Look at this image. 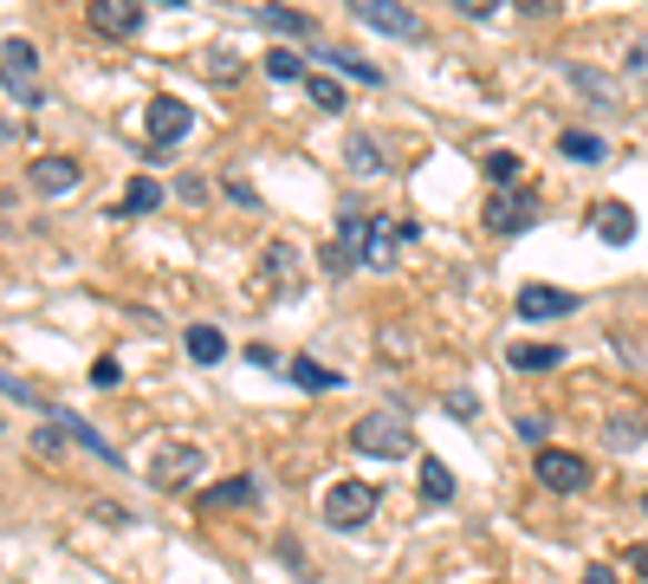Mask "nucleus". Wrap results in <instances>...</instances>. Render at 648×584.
<instances>
[{
	"label": "nucleus",
	"mask_w": 648,
	"mask_h": 584,
	"mask_svg": "<svg viewBox=\"0 0 648 584\" xmlns=\"http://www.w3.org/2000/svg\"><path fill=\"white\" fill-rule=\"evenodd\" d=\"M350 448L370 455V462H409L416 455V428L402 409H370L363 423L350 428Z\"/></svg>",
	"instance_id": "nucleus-1"
},
{
	"label": "nucleus",
	"mask_w": 648,
	"mask_h": 584,
	"mask_svg": "<svg viewBox=\"0 0 648 584\" xmlns=\"http://www.w3.org/2000/svg\"><path fill=\"white\" fill-rule=\"evenodd\" d=\"M0 85H7V98H20L27 111L46 98V91H39V46L33 39H20V33L0 39Z\"/></svg>",
	"instance_id": "nucleus-2"
},
{
	"label": "nucleus",
	"mask_w": 648,
	"mask_h": 584,
	"mask_svg": "<svg viewBox=\"0 0 648 584\" xmlns=\"http://www.w3.org/2000/svg\"><path fill=\"white\" fill-rule=\"evenodd\" d=\"M208 467V455L195 448V442H156V455H150V487L156 494H182L195 474Z\"/></svg>",
	"instance_id": "nucleus-3"
},
{
	"label": "nucleus",
	"mask_w": 648,
	"mask_h": 584,
	"mask_svg": "<svg viewBox=\"0 0 648 584\" xmlns=\"http://www.w3.org/2000/svg\"><path fill=\"white\" fill-rule=\"evenodd\" d=\"M377 501L382 494L370 481H338V487L325 494V526H331V533H357V526H370Z\"/></svg>",
	"instance_id": "nucleus-4"
},
{
	"label": "nucleus",
	"mask_w": 648,
	"mask_h": 584,
	"mask_svg": "<svg viewBox=\"0 0 648 584\" xmlns=\"http://www.w3.org/2000/svg\"><path fill=\"white\" fill-rule=\"evenodd\" d=\"M532 474H538V487H551V494H584L590 481H597V467L584 462V455H571V448H538L532 455Z\"/></svg>",
	"instance_id": "nucleus-5"
},
{
	"label": "nucleus",
	"mask_w": 648,
	"mask_h": 584,
	"mask_svg": "<svg viewBox=\"0 0 648 584\" xmlns=\"http://www.w3.org/2000/svg\"><path fill=\"white\" fill-rule=\"evenodd\" d=\"M363 27H377V33H389V39H421L428 27H421V13L416 7H402V0H343Z\"/></svg>",
	"instance_id": "nucleus-6"
},
{
	"label": "nucleus",
	"mask_w": 648,
	"mask_h": 584,
	"mask_svg": "<svg viewBox=\"0 0 648 584\" xmlns=\"http://www.w3.org/2000/svg\"><path fill=\"white\" fill-rule=\"evenodd\" d=\"M421 240V228L416 221H370V240H363V267H377V273H389L409 247Z\"/></svg>",
	"instance_id": "nucleus-7"
},
{
	"label": "nucleus",
	"mask_w": 648,
	"mask_h": 584,
	"mask_svg": "<svg viewBox=\"0 0 648 584\" xmlns=\"http://www.w3.org/2000/svg\"><path fill=\"white\" fill-rule=\"evenodd\" d=\"M195 111L182 105V98H150V111H143V130H150V156L156 150H176L182 137H189Z\"/></svg>",
	"instance_id": "nucleus-8"
},
{
	"label": "nucleus",
	"mask_w": 648,
	"mask_h": 584,
	"mask_svg": "<svg viewBox=\"0 0 648 584\" xmlns=\"http://www.w3.org/2000/svg\"><path fill=\"white\" fill-rule=\"evenodd\" d=\"M512 306H519V318H538V325H545V318H571L584 299H577V293H565V286H545V279H532V286H519V299H512Z\"/></svg>",
	"instance_id": "nucleus-9"
},
{
	"label": "nucleus",
	"mask_w": 648,
	"mask_h": 584,
	"mask_svg": "<svg viewBox=\"0 0 648 584\" xmlns=\"http://www.w3.org/2000/svg\"><path fill=\"white\" fill-rule=\"evenodd\" d=\"M84 20H91V33H104V39H137V27H143L137 0H91Z\"/></svg>",
	"instance_id": "nucleus-10"
},
{
	"label": "nucleus",
	"mask_w": 648,
	"mask_h": 584,
	"mask_svg": "<svg viewBox=\"0 0 648 584\" xmlns=\"http://www.w3.org/2000/svg\"><path fill=\"white\" fill-rule=\"evenodd\" d=\"M532 221H538L532 195H494V201H487V228L494 234H526Z\"/></svg>",
	"instance_id": "nucleus-11"
},
{
	"label": "nucleus",
	"mask_w": 648,
	"mask_h": 584,
	"mask_svg": "<svg viewBox=\"0 0 648 584\" xmlns=\"http://www.w3.org/2000/svg\"><path fill=\"white\" fill-rule=\"evenodd\" d=\"M78 169L72 156H33V169H27V182H33V195H66V189H78Z\"/></svg>",
	"instance_id": "nucleus-12"
},
{
	"label": "nucleus",
	"mask_w": 648,
	"mask_h": 584,
	"mask_svg": "<svg viewBox=\"0 0 648 584\" xmlns=\"http://www.w3.org/2000/svg\"><path fill=\"white\" fill-rule=\"evenodd\" d=\"M565 78H571V91H584L597 111H622V85H616L610 72H597V66H565Z\"/></svg>",
	"instance_id": "nucleus-13"
},
{
	"label": "nucleus",
	"mask_w": 648,
	"mask_h": 584,
	"mask_svg": "<svg viewBox=\"0 0 648 584\" xmlns=\"http://www.w3.org/2000/svg\"><path fill=\"white\" fill-rule=\"evenodd\" d=\"M260 501V481L253 474H233V481H215L201 501H195V513H228V506H253Z\"/></svg>",
	"instance_id": "nucleus-14"
},
{
	"label": "nucleus",
	"mask_w": 648,
	"mask_h": 584,
	"mask_svg": "<svg viewBox=\"0 0 648 584\" xmlns=\"http://www.w3.org/2000/svg\"><path fill=\"white\" fill-rule=\"evenodd\" d=\"M590 228H597V240H610V247H629V240H636V208H622V201H597Z\"/></svg>",
	"instance_id": "nucleus-15"
},
{
	"label": "nucleus",
	"mask_w": 648,
	"mask_h": 584,
	"mask_svg": "<svg viewBox=\"0 0 648 584\" xmlns=\"http://www.w3.org/2000/svg\"><path fill=\"white\" fill-rule=\"evenodd\" d=\"M52 423L66 428V435H72V442H78V448H91L98 462L123 467V462H117V448H111V442H104V435H98V428H91V423H84V416H72V409H52Z\"/></svg>",
	"instance_id": "nucleus-16"
},
{
	"label": "nucleus",
	"mask_w": 648,
	"mask_h": 584,
	"mask_svg": "<svg viewBox=\"0 0 648 584\" xmlns=\"http://www.w3.org/2000/svg\"><path fill=\"white\" fill-rule=\"evenodd\" d=\"M260 27L267 33H286V39H311L318 27H311V13H299V7H286V0H272V7H260Z\"/></svg>",
	"instance_id": "nucleus-17"
},
{
	"label": "nucleus",
	"mask_w": 648,
	"mask_h": 584,
	"mask_svg": "<svg viewBox=\"0 0 648 584\" xmlns=\"http://www.w3.org/2000/svg\"><path fill=\"white\" fill-rule=\"evenodd\" d=\"M311 59H325V66H338L343 78H357V85H382V72L363 59V52H343V46H311Z\"/></svg>",
	"instance_id": "nucleus-18"
},
{
	"label": "nucleus",
	"mask_w": 648,
	"mask_h": 584,
	"mask_svg": "<svg viewBox=\"0 0 648 584\" xmlns=\"http://www.w3.org/2000/svg\"><path fill=\"white\" fill-rule=\"evenodd\" d=\"M558 156L590 169V162H604V156H610V143H604L597 130H565V137H558Z\"/></svg>",
	"instance_id": "nucleus-19"
},
{
	"label": "nucleus",
	"mask_w": 648,
	"mask_h": 584,
	"mask_svg": "<svg viewBox=\"0 0 648 584\" xmlns=\"http://www.w3.org/2000/svg\"><path fill=\"white\" fill-rule=\"evenodd\" d=\"M182 345H189L195 364H221V357H228V338H221V325H189V331H182Z\"/></svg>",
	"instance_id": "nucleus-20"
},
{
	"label": "nucleus",
	"mask_w": 648,
	"mask_h": 584,
	"mask_svg": "<svg viewBox=\"0 0 648 584\" xmlns=\"http://www.w3.org/2000/svg\"><path fill=\"white\" fill-rule=\"evenodd\" d=\"M169 201V189L156 182V176H137L130 189H123V201H117V215H150V208H162Z\"/></svg>",
	"instance_id": "nucleus-21"
},
{
	"label": "nucleus",
	"mask_w": 648,
	"mask_h": 584,
	"mask_svg": "<svg viewBox=\"0 0 648 584\" xmlns=\"http://www.w3.org/2000/svg\"><path fill=\"white\" fill-rule=\"evenodd\" d=\"M421 501L428 506L455 501V474H448V462H435V455H421Z\"/></svg>",
	"instance_id": "nucleus-22"
},
{
	"label": "nucleus",
	"mask_w": 648,
	"mask_h": 584,
	"mask_svg": "<svg viewBox=\"0 0 648 584\" xmlns=\"http://www.w3.org/2000/svg\"><path fill=\"white\" fill-rule=\"evenodd\" d=\"M343 169H350V176H382L377 137H350V143H343Z\"/></svg>",
	"instance_id": "nucleus-23"
},
{
	"label": "nucleus",
	"mask_w": 648,
	"mask_h": 584,
	"mask_svg": "<svg viewBox=\"0 0 648 584\" xmlns=\"http://www.w3.org/2000/svg\"><path fill=\"white\" fill-rule=\"evenodd\" d=\"M558 357H565L558 345H512V350H506V364H512V370H551Z\"/></svg>",
	"instance_id": "nucleus-24"
},
{
	"label": "nucleus",
	"mask_w": 648,
	"mask_h": 584,
	"mask_svg": "<svg viewBox=\"0 0 648 584\" xmlns=\"http://www.w3.org/2000/svg\"><path fill=\"white\" fill-rule=\"evenodd\" d=\"M306 98H311V105H318V111H325V117H338L343 105H350V98H343V85H338V78H306Z\"/></svg>",
	"instance_id": "nucleus-25"
},
{
	"label": "nucleus",
	"mask_w": 648,
	"mask_h": 584,
	"mask_svg": "<svg viewBox=\"0 0 648 584\" xmlns=\"http://www.w3.org/2000/svg\"><path fill=\"white\" fill-rule=\"evenodd\" d=\"M286 377H292L299 389H338V370H325V364H311V357L286 364Z\"/></svg>",
	"instance_id": "nucleus-26"
},
{
	"label": "nucleus",
	"mask_w": 648,
	"mask_h": 584,
	"mask_svg": "<svg viewBox=\"0 0 648 584\" xmlns=\"http://www.w3.org/2000/svg\"><path fill=\"white\" fill-rule=\"evenodd\" d=\"M267 279H272V286H292V279H299V254H292L286 240L267 247Z\"/></svg>",
	"instance_id": "nucleus-27"
},
{
	"label": "nucleus",
	"mask_w": 648,
	"mask_h": 584,
	"mask_svg": "<svg viewBox=\"0 0 648 584\" xmlns=\"http://www.w3.org/2000/svg\"><path fill=\"white\" fill-rule=\"evenodd\" d=\"M604 442H610V448H636V442H642V423H636V416H610V423H604Z\"/></svg>",
	"instance_id": "nucleus-28"
},
{
	"label": "nucleus",
	"mask_w": 648,
	"mask_h": 584,
	"mask_svg": "<svg viewBox=\"0 0 648 584\" xmlns=\"http://www.w3.org/2000/svg\"><path fill=\"white\" fill-rule=\"evenodd\" d=\"M267 78L292 85V78H306V59H299V52H267Z\"/></svg>",
	"instance_id": "nucleus-29"
},
{
	"label": "nucleus",
	"mask_w": 648,
	"mask_h": 584,
	"mask_svg": "<svg viewBox=\"0 0 648 584\" xmlns=\"http://www.w3.org/2000/svg\"><path fill=\"white\" fill-rule=\"evenodd\" d=\"M441 409H448L455 423H473V416H480V403H473V389H448V396H441Z\"/></svg>",
	"instance_id": "nucleus-30"
},
{
	"label": "nucleus",
	"mask_w": 648,
	"mask_h": 584,
	"mask_svg": "<svg viewBox=\"0 0 648 584\" xmlns=\"http://www.w3.org/2000/svg\"><path fill=\"white\" fill-rule=\"evenodd\" d=\"M519 176V156L512 150H487V182H512Z\"/></svg>",
	"instance_id": "nucleus-31"
},
{
	"label": "nucleus",
	"mask_w": 648,
	"mask_h": 584,
	"mask_svg": "<svg viewBox=\"0 0 648 584\" xmlns=\"http://www.w3.org/2000/svg\"><path fill=\"white\" fill-rule=\"evenodd\" d=\"M0 396H13V403H27V409H46V403H39V389L20 384V377H7V370H0Z\"/></svg>",
	"instance_id": "nucleus-32"
},
{
	"label": "nucleus",
	"mask_w": 648,
	"mask_h": 584,
	"mask_svg": "<svg viewBox=\"0 0 648 584\" xmlns=\"http://www.w3.org/2000/svg\"><path fill=\"white\" fill-rule=\"evenodd\" d=\"M350 267H357V254H350L343 240H331V247H325V273H331V279H343Z\"/></svg>",
	"instance_id": "nucleus-33"
},
{
	"label": "nucleus",
	"mask_w": 648,
	"mask_h": 584,
	"mask_svg": "<svg viewBox=\"0 0 648 584\" xmlns=\"http://www.w3.org/2000/svg\"><path fill=\"white\" fill-rule=\"evenodd\" d=\"M59 448H66V428H59V423L33 435V455H52V462H59Z\"/></svg>",
	"instance_id": "nucleus-34"
},
{
	"label": "nucleus",
	"mask_w": 648,
	"mask_h": 584,
	"mask_svg": "<svg viewBox=\"0 0 648 584\" xmlns=\"http://www.w3.org/2000/svg\"><path fill=\"white\" fill-rule=\"evenodd\" d=\"M228 201H240V208H260V195H253V182H247V176H228Z\"/></svg>",
	"instance_id": "nucleus-35"
},
{
	"label": "nucleus",
	"mask_w": 648,
	"mask_h": 584,
	"mask_svg": "<svg viewBox=\"0 0 648 584\" xmlns=\"http://www.w3.org/2000/svg\"><path fill=\"white\" fill-rule=\"evenodd\" d=\"M208 78H240V59L233 52H208Z\"/></svg>",
	"instance_id": "nucleus-36"
},
{
	"label": "nucleus",
	"mask_w": 648,
	"mask_h": 584,
	"mask_svg": "<svg viewBox=\"0 0 648 584\" xmlns=\"http://www.w3.org/2000/svg\"><path fill=\"white\" fill-rule=\"evenodd\" d=\"M545 416H519V442H532V448H545Z\"/></svg>",
	"instance_id": "nucleus-37"
},
{
	"label": "nucleus",
	"mask_w": 648,
	"mask_h": 584,
	"mask_svg": "<svg viewBox=\"0 0 648 584\" xmlns=\"http://www.w3.org/2000/svg\"><path fill=\"white\" fill-rule=\"evenodd\" d=\"M117 377H123V370H117L111 357H98V364H91V384H98V389H111Z\"/></svg>",
	"instance_id": "nucleus-38"
},
{
	"label": "nucleus",
	"mask_w": 648,
	"mask_h": 584,
	"mask_svg": "<svg viewBox=\"0 0 648 584\" xmlns=\"http://www.w3.org/2000/svg\"><path fill=\"white\" fill-rule=\"evenodd\" d=\"M622 565H636V578H648V540L642 545H622Z\"/></svg>",
	"instance_id": "nucleus-39"
},
{
	"label": "nucleus",
	"mask_w": 648,
	"mask_h": 584,
	"mask_svg": "<svg viewBox=\"0 0 648 584\" xmlns=\"http://www.w3.org/2000/svg\"><path fill=\"white\" fill-rule=\"evenodd\" d=\"M460 13H473V20H487V13H499V7H506V0H455Z\"/></svg>",
	"instance_id": "nucleus-40"
},
{
	"label": "nucleus",
	"mask_w": 648,
	"mask_h": 584,
	"mask_svg": "<svg viewBox=\"0 0 648 584\" xmlns=\"http://www.w3.org/2000/svg\"><path fill=\"white\" fill-rule=\"evenodd\" d=\"M629 72L648 78V39H629Z\"/></svg>",
	"instance_id": "nucleus-41"
},
{
	"label": "nucleus",
	"mask_w": 648,
	"mask_h": 584,
	"mask_svg": "<svg viewBox=\"0 0 648 584\" xmlns=\"http://www.w3.org/2000/svg\"><path fill=\"white\" fill-rule=\"evenodd\" d=\"M565 0H519V13H532V20H545V13H558Z\"/></svg>",
	"instance_id": "nucleus-42"
},
{
	"label": "nucleus",
	"mask_w": 648,
	"mask_h": 584,
	"mask_svg": "<svg viewBox=\"0 0 648 584\" xmlns=\"http://www.w3.org/2000/svg\"><path fill=\"white\" fill-rule=\"evenodd\" d=\"M176 195H189V201H201V195H208V182H201V176H182V182H176Z\"/></svg>",
	"instance_id": "nucleus-43"
},
{
	"label": "nucleus",
	"mask_w": 648,
	"mask_h": 584,
	"mask_svg": "<svg viewBox=\"0 0 648 584\" xmlns=\"http://www.w3.org/2000/svg\"><path fill=\"white\" fill-rule=\"evenodd\" d=\"M577 584H616V572H610V565H590V572H584Z\"/></svg>",
	"instance_id": "nucleus-44"
},
{
	"label": "nucleus",
	"mask_w": 648,
	"mask_h": 584,
	"mask_svg": "<svg viewBox=\"0 0 648 584\" xmlns=\"http://www.w3.org/2000/svg\"><path fill=\"white\" fill-rule=\"evenodd\" d=\"M156 7H189V0H156Z\"/></svg>",
	"instance_id": "nucleus-45"
},
{
	"label": "nucleus",
	"mask_w": 648,
	"mask_h": 584,
	"mask_svg": "<svg viewBox=\"0 0 648 584\" xmlns=\"http://www.w3.org/2000/svg\"><path fill=\"white\" fill-rule=\"evenodd\" d=\"M642 519H648V494H642Z\"/></svg>",
	"instance_id": "nucleus-46"
}]
</instances>
